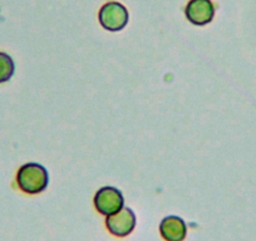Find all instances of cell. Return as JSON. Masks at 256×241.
<instances>
[{"mask_svg": "<svg viewBox=\"0 0 256 241\" xmlns=\"http://www.w3.org/2000/svg\"><path fill=\"white\" fill-rule=\"evenodd\" d=\"M160 232L166 241H184L187 235L186 222L178 216H167L160 224Z\"/></svg>", "mask_w": 256, "mask_h": 241, "instance_id": "6", "label": "cell"}, {"mask_svg": "<svg viewBox=\"0 0 256 241\" xmlns=\"http://www.w3.org/2000/svg\"><path fill=\"white\" fill-rule=\"evenodd\" d=\"M124 205V198L118 188L106 186L100 188L94 196V206L102 215L110 216L117 212Z\"/></svg>", "mask_w": 256, "mask_h": 241, "instance_id": "4", "label": "cell"}, {"mask_svg": "<svg viewBox=\"0 0 256 241\" xmlns=\"http://www.w3.org/2000/svg\"><path fill=\"white\" fill-rule=\"evenodd\" d=\"M184 16L194 26H208L215 16V6L211 0H190L184 8Z\"/></svg>", "mask_w": 256, "mask_h": 241, "instance_id": "5", "label": "cell"}, {"mask_svg": "<svg viewBox=\"0 0 256 241\" xmlns=\"http://www.w3.org/2000/svg\"><path fill=\"white\" fill-rule=\"evenodd\" d=\"M106 226L112 235L126 238L136 228V215L128 208H122L117 212L107 216Z\"/></svg>", "mask_w": 256, "mask_h": 241, "instance_id": "3", "label": "cell"}, {"mask_svg": "<svg viewBox=\"0 0 256 241\" xmlns=\"http://www.w3.org/2000/svg\"><path fill=\"white\" fill-rule=\"evenodd\" d=\"M49 176L46 167L29 162L23 164L16 172V185L23 192L29 195L40 194L48 188Z\"/></svg>", "mask_w": 256, "mask_h": 241, "instance_id": "1", "label": "cell"}, {"mask_svg": "<svg viewBox=\"0 0 256 241\" xmlns=\"http://www.w3.org/2000/svg\"><path fill=\"white\" fill-rule=\"evenodd\" d=\"M100 24L108 32H120L126 28L130 20L127 8L118 2H108L98 13Z\"/></svg>", "mask_w": 256, "mask_h": 241, "instance_id": "2", "label": "cell"}, {"mask_svg": "<svg viewBox=\"0 0 256 241\" xmlns=\"http://www.w3.org/2000/svg\"><path fill=\"white\" fill-rule=\"evenodd\" d=\"M16 72V64L9 54L0 52V84L10 80Z\"/></svg>", "mask_w": 256, "mask_h": 241, "instance_id": "7", "label": "cell"}]
</instances>
